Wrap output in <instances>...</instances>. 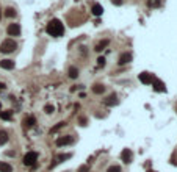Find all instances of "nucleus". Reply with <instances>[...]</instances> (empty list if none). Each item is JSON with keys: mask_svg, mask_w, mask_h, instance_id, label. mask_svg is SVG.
Masks as SVG:
<instances>
[{"mask_svg": "<svg viewBox=\"0 0 177 172\" xmlns=\"http://www.w3.org/2000/svg\"><path fill=\"white\" fill-rule=\"evenodd\" d=\"M46 31H47L50 36H53V38H60V36H63V33H64V25H63L61 20H58V19H52V20L47 24Z\"/></svg>", "mask_w": 177, "mask_h": 172, "instance_id": "obj_1", "label": "nucleus"}, {"mask_svg": "<svg viewBox=\"0 0 177 172\" xmlns=\"http://www.w3.org/2000/svg\"><path fill=\"white\" fill-rule=\"evenodd\" d=\"M17 49V44L14 42V39H5V41L0 44V52L2 53H11Z\"/></svg>", "mask_w": 177, "mask_h": 172, "instance_id": "obj_2", "label": "nucleus"}, {"mask_svg": "<svg viewBox=\"0 0 177 172\" xmlns=\"http://www.w3.org/2000/svg\"><path fill=\"white\" fill-rule=\"evenodd\" d=\"M36 161H38V153H36V152H28V153H25L24 160H22L24 166H33Z\"/></svg>", "mask_w": 177, "mask_h": 172, "instance_id": "obj_3", "label": "nucleus"}, {"mask_svg": "<svg viewBox=\"0 0 177 172\" xmlns=\"http://www.w3.org/2000/svg\"><path fill=\"white\" fill-rule=\"evenodd\" d=\"M6 31H8L9 36H19L21 35V25L19 24H9Z\"/></svg>", "mask_w": 177, "mask_h": 172, "instance_id": "obj_4", "label": "nucleus"}, {"mask_svg": "<svg viewBox=\"0 0 177 172\" xmlns=\"http://www.w3.org/2000/svg\"><path fill=\"white\" fill-rule=\"evenodd\" d=\"M121 158H122V161H124V163H132V160H133L132 150L130 149H124L121 152Z\"/></svg>", "mask_w": 177, "mask_h": 172, "instance_id": "obj_5", "label": "nucleus"}, {"mask_svg": "<svg viewBox=\"0 0 177 172\" xmlns=\"http://www.w3.org/2000/svg\"><path fill=\"white\" fill-rule=\"evenodd\" d=\"M152 86H154V89H155L157 92H165V91H166L165 83H163L161 80H158V78H154V80H152Z\"/></svg>", "mask_w": 177, "mask_h": 172, "instance_id": "obj_6", "label": "nucleus"}, {"mask_svg": "<svg viewBox=\"0 0 177 172\" xmlns=\"http://www.w3.org/2000/svg\"><path fill=\"white\" fill-rule=\"evenodd\" d=\"M152 74H149V72H141L140 74V82L143 83V85H151L152 83Z\"/></svg>", "mask_w": 177, "mask_h": 172, "instance_id": "obj_7", "label": "nucleus"}, {"mask_svg": "<svg viewBox=\"0 0 177 172\" xmlns=\"http://www.w3.org/2000/svg\"><path fill=\"white\" fill-rule=\"evenodd\" d=\"M74 142V138L71 135H67V136H63V138H58L57 139V145H67V144H72Z\"/></svg>", "mask_w": 177, "mask_h": 172, "instance_id": "obj_8", "label": "nucleus"}, {"mask_svg": "<svg viewBox=\"0 0 177 172\" xmlns=\"http://www.w3.org/2000/svg\"><path fill=\"white\" fill-rule=\"evenodd\" d=\"M132 61V53H127V52H124L121 57H119V60H118V64H127V63H130Z\"/></svg>", "mask_w": 177, "mask_h": 172, "instance_id": "obj_9", "label": "nucleus"}, {"mask_svg": "<svg viewBox=\"0 0 177 172\" xmlns=\"http://www.w3.org/2000/svg\"><path fill=\"white\" fill-rule=\"evenodd\" d=\"M0 68L6 69V71H11V69H14V61H11V60H2V61H0Z\"/></svg>", "mask_w": 177, "mask_h": 172, "instance_id": "obj_10", "label": "nucleus"}, {"mask_svg": "<svg viewBox=\"0 0 177 172\" xmlns=\"http://www.w3.org/2000/svg\"><path fill=\"white\" fill-rule=\"evenodd\" d=\"M104 103L107 105V107H113V105L118 103V96H116V94H110V96L104 100Z\"/></svg>", "mask_w": 177, "mask_h": 172, "instance_id": "obj_11", "label": "nucleus"}, {"mask_svg": "<svg viewBox=\"0 0 177 172\" xmlns=\"http://www.w3.org/2000/svg\"><path fill=\"white\" fill-rule=\"evenodd\" d=\"M91 13L94 16H102V13H104V8H102V5H99V3H94L92 5V8H91Z\"/></svg>", "mask_w": 177, "mask_h": 172, "instance_id": "obj_12", "label": "nucleus"}, {"mask_svg": "<svg viewBox=\"0 0 177 172\" xmlns=\"http://www.w3.org/2000/svg\"><path fill=\"white\" fill-rule=\"evenodd\" d=\"M92 92H94V94H104V92H105V86L100 85V83L94 85V86H92Z\"/></svg>", "mask_w": 177, "mask_h": 172, "instance_id": "obj_13", "label": "nucleus"}, {"mask_svg": "<svg viewBox=\"0 0 177 172\" xmlns=\"http://www.w3.org/2000/svg\"><path fill=\"white\" fill-rule=\"evenodd\" d=\"M0 172H13L11 164H8L5 161H0Z\"/></svg>", "mask_w": 177, "mask_h": 172, "instance_id": "obj_14", "label": "nucleus"}, {"mask_svg": "<svg viewBox=\"0 0 177 172\" xmlns=\"http://www.w3.org/2000/svg\"><path fill=\"white\" fill-rule=\"evenodd\" d=\"M108 44H110V41H108V39H104V41H100V42L96 46V49H94V50H96V52H102Z\"/></svg>", "mask_w": 177, "mask_h": 172, "instance_id": "obj_15", "label": "nucleus"}, {"mask_svg": "<svg viewBox=\"0 0 177 172\" xmlns=\"http://www.w3.org/2000/svg\"><path fill=\"white\" fill-rule=\"evenodd\" d=\"M8 142V133L5 130H0V145H3Z\"/></svg>", "mask_w": 177, "mask_h": 172, "instance_id": "obj_16", "label": "nucleus"}, {"mask_svg": "<svg viewBox=\"0 0 177 172\" xmlns=\"http://www.w3.org/2000/svg\"><path fill=\"white\" fill-rule=\"evenodd\" d=\"M11 117H13L11 111H0V119H3V121H11Z\"/></svg>", "mask_w": 177, "mask_h": 172, "instance_id": "obj_17", "label": "nucleus"}, {"mask_svg": "<svg viewBox=\"0 0 177 172\" xmlns=\"http://www.w3.org/2000/svg\"><path fill=\"white\" fill-rule=\"evenodd\" d=\"M24 122H25L27 127H33V125L36 124V119H35L33 116H28V117H25V121H24Z\"/></svg>", "mask_w": 177, "mask_h": 172, "instance_id": "obj_18", "label": "nucleus"}, {"mask_svg": "<svg viewBox=\"0 0 177 172\" xmlns=\"http://www.w3.org/2000/svg\"><path fill=\"white\" fill-rule=\"evenodd\" d=\"M69 77L71 78H77L78 77V69L75 68V66H71V68H69Z\"/></svg>", "mask_w": 177, "mask_h": 172, "instance_id": "obj_19", "label": "nucleus"}, {"mask_svg": "<svg viewBox=\"0 0 177 172\" xmlns=\"http://www.w3.org/2000/svg\"><path fill=\"white\" fill-rule=\"evenodd\" d=\"M147 5L151 8H158L161 5V0H147Z\"/></svg>", "mask_w": 177, "mask_h": 172, "instance_id": "obj_20", "label": "nucleus"}, {"mask_svg": "<svg viewBox=\"0 0 177 172\" xmlns=\"http://www.w3.org/2000/svg\"><path fill=\"white\" fill-rule=\"evenodd\" d=\"M5 16L6 17H14L16 16V9L14 8H6L5 9Z\"/></svg>", "mask_w": 177, "mask_h": 172, "instance_id": "obj_21", "label": "nucleus"}, {"mask_svg": "<svg viewBox=\"0 0 177 172\" xmlns=\"http://www.w3.org/2000/svg\"><path fill=\"white\" fill-rule=\"evenodd\" d=\"M64 125H66V122H58L55 127H52V128H50V133H57V131H58L60 128H63Z\"/></svg>", "mask_w": 177, "mask_h": 172, "instance_id": "obj_22", "label": "nucleus"}, {"mask_svg": "<svg viewBox=\"0 0 177 172\" xmlns=\"http://www.w3.org/2000/svg\"><path fill=\"white\" fill-rule=\"evenodd\" d=\"M44 111H46L47 114H52L53 111H55V108H53V105H46V107H44Z\"/></svg>", "mask_w": 177, "mask_h": 172, "instance_id": "obj_23", "label": "nucleus"}, {"mask_svg": "<svg viewBox=\"0 0 177 172\" xmlns=\"http://www.w3.org/2000/svg\"><path fill=\"white\" fill-rule=\"evenodd\" d=\"M67 158H71V153H66V155H58V161H57V163L64 161V160H67Z\"/></svg>", "mask_w": 177, "mask_h": 172, "instance_id": "obj_24", "label": "nucleus"}, {"mask_svg": "<svg viewBox=\"0 0 177 172\" xmlns=\"http://www.w3.org/2000/svg\"><path fill=\"white\" fill-rule=\"evenodd\" d=\"M107 172H121V167L119 166H110Z\"/></svg>", "mask_w": 177, "mask_h": 172, "instance_id": "obj_25", "label": "nucleus"}, {"mask_svg": "<svg viewBox=\"0 0 177 172\" xmlns=\"http://www.w3.org/2000/svg\"><path fill=\"white\" fill-rule=\"evenodd\" d=\"M78 172H89V167H88V166H80V167H78Z\"/></svg>", "mask_w": 177, "mask_h": 172, "instance_id": "obj_26", "label": "nucleus"}, {"mask_svg": "<svg viewBox=\"0 0 177 172\" xmlns=\"http://www.w3.org/2000/svg\"><path fill=\"white\" fill-rule=\"evenodd\" d=\"M97 64H99V66H104V64H105V58H104V57H99V58H97Z\"/></svg>", "mask_w": 177, "mask_h": 172, "instance_id": "obj_27", "label": "nucleus"}, {"mask_svg": "<svg viewBox=\"0 0 177 172\" xmlns=\"http://www.w3.org/2000/svg\"><path fill=\"white\" fill-rule=\"evenodd\" d=\"M113 5H122V0H111Z\"/></svg>", "mask_w": 177, "mask_h": 172, "instance_id": "obj_28", "label": "nucleus"}, {"mask_svg": "<svg viewBox=\"0 0 177 172\" xmlns=\"http://www.w3.org/2000/svg\"><path fill=\"white\" fill-rule=\"evenodd\" d=\"M80 122H81V125H86V119L85 117H80Z\"/></svg>", "mask_w": 177, "mask_h": 172, "instance_id": "obj_29", "label": "nucleus"}, {"mask_svg": "<svg viewBox=\"0 0 177 172\" xmlns=\"http://www.w3.org/2000/svg\"><path fill=\"white\" fill-rule=\"evenodd\" d=\"M5 88H6V86H5V85H3V83H0V91H3V89H5Z\"/></svg>", "mask_w": 177, "mask_h": 172, "instance_id": "obj_30", "label": "nucleus"}, {"mask_svg": "<svg viewBox=\"0 0 177 172\" xmlns=\"http://www.w3.org/2000/svg\"><path fill=\"white\" fill-rule=\"evenodd\" d=\"M147 172H155V170H147Z\"/></svg>", "mask_w": 177, "mask_h": 172, "instance_id": "obj_31", "label": "nucleus"}, {"mask_svg": "<svg viewBox=\"0 0 177 172\" xmlns=\"http://www.w3.org/2000/svg\"><path fill=\"white\" fill-rule=\"evenodd\" d=\"M175 110H177V108H175Z\"/></svg>", "mask_w": 177, "mask_h": 172, "instance_id": "obj_32", "label": "nucleus"}]
</instances>
